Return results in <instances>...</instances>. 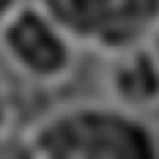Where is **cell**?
Here are the masks:
<instances>
[{
	"instance_id": "obj_1",
	"label": "cell",
	"mask_w": 159,
	"mask_h": 159,
	"mask_svg": "<svg viewBox=\"0 0 159 159\" xmlns=\"http://www.w3.org/2000/svg\"><path fill=\"white\" fill-rule=\"evenodd\" d=\"M142 128L108 110L70 106L37 120L25 135V147L39 158H102L147 155Z\"/></svg>"
},
{
	"instance_id": "obj_2",
	"label": "cell",
	"mask_w": 159,
	"mask_h": 159,
	"mask_svg": "<svg viewBox=\"0 0 159 159\" xmlns=\"http://www.w3.org/2000/svg\"><path fill=\"white\" fill-rule=\"evenodd\" d=\"M1 48L16 74L36 85L58 84L71 68V54L52 18L24 9L7 18Z\"/></svg>"
},
{
	"instance_id": "obj_3",
	"label": "cell",
	"mask_w": 159,
	"mask_h": 159,
	"mask_svg": "<svg viewBox=\"0 0 159 159\" xmlns=\"http://www.w3.org/2000/svg\"><path fill=\"white\" fill-rule=\"evenodd\" d=\"M57 25L88 40L116 44L137 36L153 20L159 0H46Z\"/></svg>"
},
{
	"instance_id": "obj_4",
	"label": "cell",
	"mask_w": 159,
	"mask_h": 159,
	"mask_svg": "<svg viewBox=\"0 0 159 159\" xmlns=\"http://www.w3.org/2000/svg\"><path fill=\"white\" fill-rule=\"evenodd\" d=\"M12 105L5 78L0 74V138L7 134L12 124Z\"/></svg>"
},
{
	"instance_id": "obj_5",
	"label": "cell",
	"mask_w": 159,
	"mask_h": 159,
	"mask_svg": "<svg viewBox=\"0 0 159 159\" xmlns=\"http://www.w3.org/2000/svg\"><path fill=\"white\" fill-rule=\"evenodd\" d=\"M12 1L14 0H0V20H2L5 17L8 18V11H10Z\"/></svg>"
}]
</instances>
